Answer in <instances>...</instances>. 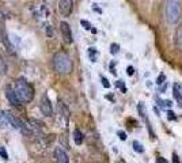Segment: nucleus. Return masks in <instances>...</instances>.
Wrapping results in <instances>:
<instances>
[{
	"mask_svg": "<svg viewBox=\"0 0 182 163\" xmlns=\"http://www.w3.org/2000/svg\"><path fill=\"white\" fill-rule=\"evenodd\" d=\"M15 94L21 102H31L34 98V88L24 78H19L15 82Z\"/></svg>",
	"mask_w": 182,
	"mask_h": 163,
	"instance_id": "f257e3e1",
	"label": "nucleus"
},
{
	"mask_svg": "<svg viewBox=\"0 0 182 163\" xmlns=\"http://www.w3.org/2000/svg\"><path fill=\"white\" fill-rule=\"evenodd\" d=\"M53 67L60 75H68L72 72V60L64 52H57L53 56Z\"/></svg>",
	"mask_w": 182,
	"mask_h": 163,
	"instance_id": "f03ea898",
	"label": "nucleus"
},
{
	"mask_svg": "<svg viewBox=\"0 0 182 163\" xmlns=\"http://www.w3.org/2000/svg\"><path fill=\"white\" fill-rule=\"evenodd\" d=\"M182 7L179 0H167L166 2V19L168 23H175L178 22V19L181 18Z\"/></svg>",
	"mask_w": 182,
	"mask_h": 163,
	"instance_id": "7ed1b4c3",
	"label": "nucleus"
},
{
	"mask_svg": "<svg viewBox=\"0 0 182 163\" xmlns=\"http://www.w3.org/2000/svg\"><path fill=\"white\" fill-rule=\"evenodd\" d=\"M0 41H2V43L5 46V49H7L10 53H12L14 46H12V43H11V40L8 38V34H7V31H5V27H4L3 22H0Z\"/></svg>",
	"mask_w": 182,
	"mask_h": 163,
	"instance_id": "20e7f679",
	"label": "nucleus"
},
{
	"mask_svg": "<svg viewBox=\"0 0 182 163\" xmlns=\"http://www.w3.org/2000/svg\"><path fill=\"white\" fill-rule=\"evenodd\" d=\"M73 10V0H60L59 11L62 16H69Z\"/></svg>",
	"mask_w": 182,
	"mask_h": 163,
	"instance_id": "39448f33",
	"label": "nucleus"
},
{
	"mask_svg": "<svg viewBox=\"0 0 182 163\" xmlns=\"http://www.w3.org/2000/svg\"><path fill=\"white\" fill-rule=\"evenodd\" d=\"M60 31H61L62 35V40H64L65 43H72V31H71V27L69 24L67 23L65 21L60 22Z\"/></svg>",
	"mask_w": 182,
	"mask_h": 163,
	"instance_id": "423d86ee",
	"label": "nucleus"
},
{
	"mask_svg": "<svg viewBox=\"0 0 182 163\" xmlns=\"http://www.w3.org/2000/svg\"><path fill=\"white\" fill-rule=\"evenodd\" d=\"M40 107H41V111H42L43 116L50 117L52 114H53V107H52V103H50V101H49L48 95H43V97H42Z\"/></svg>",
	"mask_w": 182,
	"mask_h": 163,
	"instance_id": "0eeeda50",
	"label": "nucleus"
},
{
	"mask_svg": "<svg viewBox=\"0 0 182 163\" xmlns=\"http://www.w3.org/2000/svg\"><path fill=\"white\" fill-rule=\"evenodd\" d=\"M5 97H7V99H8V102L11 103L12 106H16L18 107L19 105H21V101L18 99V97H16V94H15V90L12 88V87L10 86V84H7L5 86Z\"/></svg>",
	"mask_w": 182,
	"mask_h": 163,
	"instance_id": "6e6552de",
	"label": "nucleus"
},
{
	"mask_svg": "<svg viewBox=\"0 0 182 163\" xmlns=\"http://www.w3.org/2000/svg\"><path fill=\"white\" fill-rule=\"evenodd\" d=\"M54 156H56V160L59 163H69L68 154L61 148V147H56V148H54Z\"/></svg>",
	"mask_w": 182,
	"mask_h": 163,
	"instance_id": "1a4fd4ad",
	"label": "nucleus"
},
{
	"mask_svg": "<svg viewBox=\"0 0 182 163\" xmlns=\"http://www.w3.org/2000/svg\"><path fill=\"white\" fill-rule=\"evenodd\" d=\"M173 95H174V98L178 101V103L181 105V107H182V94H181V91H179V84H174Z\"/></svg>",
	"mask_w": 182,
	"mask_h": 163,
	"instance_id": "9d476101",
	"label": "nucleus"
},
{
	"mask_svg": "<svg viewBox=\"0 0 182 163\" xmlns=\"http://www.w3.org/2000/svg\"><path fill=\"white\" fill-rule=\"evenodd\" d=\"M73 140H75V143L78 144V145H80V144L83 143V133L79 129H75V132H73Z\"/></svg>",
	"mask_w": 182,
	"mask_h": 163,
	"instance_id": "9b49d317",
	"label": "nucleus"
},
{
	"mask_svg": "<svg viewBox=\"0 0 182 163\" xmlns=\"http://www.w3.org/2000/svg\"><path fill=\"white\" fill-rule=\"evenodd\" d=\"M8 125H10V124H8L5 111H0V128H7Z\"/></svg>",
	"mask_w": 182,
	"mask_h": 163,
	"instance_id": "f8f14e48",
	"label": "nucleus"
},
{
	"mask_svg": "<svg viewBox=\"0 0 182 163\" xmlns=\"http://www.w3.org/2000/svg\"><path fill=\"white\" fill-rule=\"evenodd\" d=\"M7 72V65H5V61L3 60L2 54H0V75H5Z\"/></svg>",
	"mask_w": 182,
	"mask_h": 163,
	"instance_id": "ddd939ff",
	"label": "nucleus"
},
{
	"mask_svg": "<svg viewBox=\"0 0 182 163\" xmlns=\"http://www.w3.org/2000/svg\"><path fill=\"white\" fill-rule=\"evenodd\" d=\"M132 145H133V149H135L136 152H139V154H143V152H144L143 145H141V144L139 143V141H136V140H135V141H133Z\"/></svg>",
	"mask_w": 182,
	"mask_h": 163,
	"instance_id": "4468645a",
	"label": "nucleus"
},
{
	"mask_svg": "<svg viewBox=\"0 0 182 163\" xmlns=\"http://www.w3.org/2000/svg\"><path fill=\"white\" fill-rule=\"evenodd\" d=\"M158 102H159V105L162 106V107H164V109L171 107V105H173V103H171L170 101H160V99H158Z\"/></svg>",
	"mask_w": 182,
	"mask_h": 163,
	"instance_id": "2eb2a0df",
	"label": "nucleus"
},
{
	"mask_svg": "<svg viewBox=\"0 0 182 163\" xmlns=\"http://www.w3.org/2000/svg\"><path fill=\"white\" fill-rule=\"evenodd\" d=\"M118 50H120V46L117 45V43H111V45H110V53L111 54H117V53H118Z\"/></svg>",
	"mask_w": 182,
	"mask_h": 163,
	"instance_id": "dca6fc26",
	"label": "nucleus"
},
{
	"mask_svg": "<svg viewBox=\"0 0 182 163\" xmlns=\"http://www.w3.org/2000/svg\"><path fill=\"white\" fill-rule=\"evenodd\" d=\"M88 54H90V59L92 60V61H97V50H95L94 48H90V50H88Z\"/></svg>",
	"mask_w": 182,
	"mask_h": 163,
	"instance_id": "f3484780",
	"label": "nucleus"
},
{
	"mask_svg": "<svg viewBox=\"0 0 182 163\" xmlns=\"http://www.w3.org/2000/svg\"><path fill=\"white\" fill-rule=\"evenodd\" d=\"M80 23H81V26H83L86 30H91V29H92L91 23H90V22H87V21H84V19H81Z\"/></svg>",
	"mask_w": 182,
	"mask_h": 163,
	"instance_id": "a211bd4d",
	"label": "nucleus"
},
{
	"mask_svg": "<svg viewBox=\"0 0 182 163\" xmlns=\"http://www.w3.org/2000/svg\"><path fill=\"white\" fill-rule=\"evenodd\" d=\"M116 84H117V87H118V88L121 90L122 92H126V87H125V84L122 83L121 80H117V83H116Z\"/></svg>",
	"mask_w": 182,
	"mask_h": 163,
	"instance_id": "6ab92c4d",
	"label": "nucleus"
},
{
	"mask_svg": "<svg viewBox=\"0 0 182 163\" xmlns=\"http://www.w3.org/2000/svg\"><path fill=\"white\" fill-rule=\"evenodd\" d=\"M164 80H166V76L163 75V73H160V75L158 76V79H156V84H163Z\"/></svg>",
	"mask_w": 182,
	"mask_h": 163,
	"instance_id": "aec40b11",
	"label": "nucleus"
},
{
	"mask_svg": "<svg viewBox=\"0 0 182 163\" xmlns=\"http://www.w3.org/2000/svg\"><path fill=\"white\" fill-rule=\"evenodd\" d=\"M0 155H2L3 159H8V155H7V151H5L4 147H0Z\"/></svg>",
	"mask_w": 182,
	"mask_h": 163,
	"instance_id": "412c9836",
	"label": "nucleus"
},
{
	"mask_svg": "<svg viewBox=\"0 0 182 163\" xmlns=\"http://www.w3.org/2000/svg\"><path fill=\"white\" fill-rule=\"evenodd\" d=\"M117 135H118V137L121 139V140H126V137H128L126 133L122 132V130H118V132H117Z\"/></svg>",
	"mask_w": 182,
	"mask_h": 163,
	"instance_id": "4be33fe9",
	"label": "nucleus"
},
{
	"mask_svg": "<svg viewBox=\"0 0 182 163\" xmlns=\"http://www.w3.org/2000/svg\"><path fill=\"white\" fill-rule=\"evenodd\" d=\"M101 80H102V84L105 88H109V87H110V83H109V80L106 78H101Z\"/></svg>",
	"mask_w": 182,
	"mask_h": 163,
	"instance_id": "5701e85b",
	"label": "nucleus"
},
{
	"mask_svg": "<svg viewBox=\"0 0 182 163\" xmlns=\"http://www.w3.org/2000/svg\"><path fill=\"white\" fill-rule=\"evenodd\" d=\"M156 163H167V160H166L164 158L159 156V158H156Z\"/></svg>",
	"mask_w": 182,
	"mask_h": 163,
	"instance_id": "b1692460",
	"label": "nucleus"
},
{
	"mask_svg": "<svg viewBox=\"0 0 182 163\" xmlns=\"http://www.w3.org/2000/svg\"><path fill=\"white\" fill-rule=\"evenodd\" d=\"M167 114H168V118H170V120H175V118H177V117L174 116V113H173L171 110H168V111H167Z\"/></svg>",
	"mask_w": 182,
	"mask_h": 163,
	"instance_id": "393cba45",
	"label": "nucleus"
},
{
	"mask_svg": "<svg viewBox=\"0 0 182 163\" xmlns=\"http://www.w3.org/2000/svg\"><path fill=\"white\" fill-rule=\"evenodd\" d=\"M173 163H179L178 155H177V154H174V155H173Z\"/></svg>",
	"mask_w": 182,
	"mask_h": 163,
	"instance_id": "a878e982",
	"label": "nucleus"
},
{
	"mask_svg": "<svg viewBox=\"0 0 182 163\" xmlns=\"http://www.w3.org/2000/svg\"><path fill=\"white\" fill-rule=\"evenodd\" d=\"M128 75H129V76L133 75V67H132V65H129V67H128Z\"/></svg>",
	"mask_w": 182,
	"mask_h": 163,
	"instance_id": "bb28decb",
	"label": "nucleus"
},
{
	"mask_svg": "<svg viewBox=\"0 0 182 163\" xmlns=\"http://www.w3.org/2000/svg\"><path fill=\"white\" fill-rule=\"evenodd\" d=\"M46 33H48V35H52V31H50V26H48V29H46Z\"/></svg>",
	"mask_w": 182,
	"mask_h": 163,
	"instance_id": "cd10ccee",
	"label": "nucleus"
},
{
	"mask_svg": "<svg viewBox=\"0 0 182 163\" xmlns=\"http://www.w3.org/2000/svg\"><path fill=\"white\" fill-rule=\"evenodd\" d=\"M154 111H155V113H156V114H158V116H159V109H156V107H154Z\"/></svg>",
	"mask_w": 182,
	"mask_h": 163,
	"instance_id": "c85d7f7f",
	"label": "nucleus"
}]
</instances>
